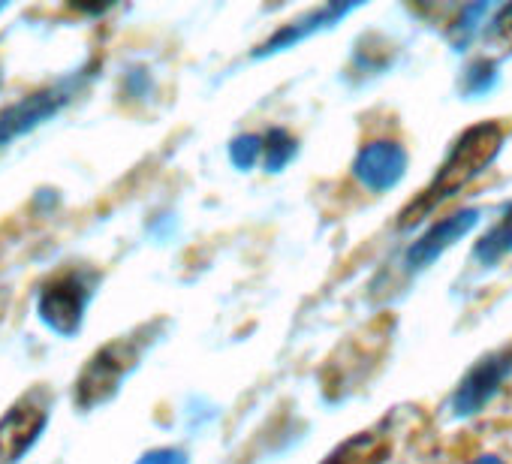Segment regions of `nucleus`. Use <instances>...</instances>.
Segmentation results:
<instances>
[{"instance_id": "7ed1b4c3", "label": "nucleus", "mask_w": 512, "mask_h": 464, "mask_svg": "<svg viewBox=\"0 0 512 464\" xmlns=\"http://www.w3.org/2000/svg\"><path fill=\"white\" fill-rule=\"evenodd\" d=\"M46 416H49V395L31 392L0 419V464H13L31 449V443L40 437L46 425Z\"/></svg>"}, {"instance_id": "423d86ee", "label": "nucleus", "mask_w": 512, "mask_h": 464, "mask_svg": "<svg viewBox=\"0 0 512 464\" xmlns=\"http://www.w3.org/2000/svg\"><path fill=\"white\" fill-rule=\"evenodd\" d=\"M506 374H512V353L509 350L491 353L476 368H470L467 377L458 383L455 398H452L455 416H473V413H479L497 395V389L506 380Z\"/></svg>"}, {"instance_id": "f3484780", "label": "nucleus", "mask_w": 512, "mask_h": 464, "mask_svg": "<svg viewBox=\"0 0 512 464\" xmlns=\"http://www.w3.org/2000/svg\"><path fill=\"white\" fill-rule=\"evenodd\" d=\"M470 464H503L497 455H482V458H476V461H470Z\"/></svg>"}, {"instance_id": "9d476101", "label": "nucleus", "mask_w": 512, "mask_h": 464, "mask_svg": "<svg viewBox=\"0 0 512 464\" xmlns=\"http://www.w3.org/2000/svg\"><path fill=\"white\" fill-rule=\"evenodd\" d=\"M512 251V217H506L503 223H497L488 236L476 245V260L491 266L497 263L500 257H506Z\"/></svg>"}, {"instance_id": "9b49d317", "label": "nucleus", "mask_w": 512, "mask_h": 464, "mask_svg": "<svg viewBox=\"0 0 512 464\" xmlns=\"http://www.w3.org/2000/svg\"><path fill=\"white\" fill-rule=\"evenodd\" d=\"M263 145H266V169L269 172H281L290 160H293V154H296V142H293V136L287 133V130H281V127H275V130H269V136L263 139Z\"/></svg>"}, {"instance_id": "2eb2a0df", "label": "nucleus", "mask_w": 512, "mask_h": 464, "mask_svg": "<svg viewBox=\"0 0 512 464\" xmlns=\"http://www.w3.org/2000/svg\"><path fill=\"white\" fill-rule=\"evenodd\" d=\"M485 37H488L491 46H500L503 52H512V7H503L497 13V19L491 22Z\"/></svg>"}, {"instance_id": "0eeeda50", "label": "nucleus", "mask_w": 512, "mask_h": 464, "mask_svg": "<svg viewBox=\"0 0 512 464\" xmlns=\"http://www.w3.org/2000/svg\"><path fill=\"white\" fill-rule=\"evenodd\" d=\"M404 169H407V151L398 142H386V139L365 145L353 160L356 181L374 193L395 187L404 178Z\"/></svg>"}, {"instance_id": "6e6552de", "label": "nucleus", "mask_w": 512, "mask_h": 464, "mask_svg": "<svg viewBox=\"0 0 512 464\" xmlns=\"http://www.w3.org/2000/svg\"><path fill=\"white\" fill-rule=\"evenodd\" d=\"M476 223H479V211H476V208H464V211H458V214H452V217L434 223V226L425 232V236L407 251L404 266H407L410 272H413V269H425V266L434 263L446 248H452L455 242H461Z\"/></svg>"}, {"instance_id": "dca6fc26", "label": "nucleus", "mask_w": 512, "mask_h": 464, "mask_svg": "<svg viewBox=\"0 0 512 464\" xmlns=\"http://www.w3.org/2000/svg\"><path fill=\"white\" fill-rule=\"evenodd\" d=\"M139 464H187V455L178 449H154L139 458Z\"/></svg>"}, {"instance_id": "f257e3e1", "label": "nucleus", "mask_w": 512, "mask_h": 464, "mask_svg": "<svg viewBox=\"0 0 512 464\" xmlns=\"http://www.w3.org/2000/svg\"><path fill=\"white\" fill-rule=\"evenodd\" d=\"M500 145H503V127H500V124H476V127H470V130L455 142V148L449 151L446 163L440 166V172L434 175V181L425 187L422 199L404 211V220H401V223L419 220L425 211H431V208L440 205L443 199H449V196H455L458 190H464V187H467L476 175H482V169L497 157Z\"/></svg>"}, {"instance_id": "20e7f679", "label": "nucleus", "mask_w": 512, "mask_h": 464, "mask_svg": "<svg viewBox=\"0 0 512 464\" xmlns=\"http://www.w3.org/2000/svg\"><path fill=\"white\" fill-rule=\"evenodd\" d=\"M82 79H85V76H73V79H67V82H58V85H52V88H43V91L25 97L22 103H16V106H10V109L0 112V145L10 142V139H16V136H22V133H28L31 127L43 124L46 118H52V115L79 91Z\"/></svg>"}, {"instance_id": "f8f14e48", "label": "nucleus", "mask_w": 512, "mask_h": 464, "mask_svg": "<svg viewBox=\"0 0 512 464\" xmlns=\"http://www.w3.org/2000/svg\"><path fill=\"white\" fill-rule=\"evenodd\" d=\"M497 82V73H494V64L488 61H479V64H470L467 73H464V94L470 97H479V94H488Z\"/></svg>"}, {"instance_id": "39448f33", "label": "nucleus", "mask_w": 512, "mask_h": 464, "mask_svg": "<svg viewBox=\"0 0 512 464\" xmlns=\"http://www.w3.org/2000/svg\"><path fill=\"white\" fill-rule=\"evenodd\" d=\"M91 290L85 284L82 275L70 272V275H58L55 281H49L40 293V317L49 329H55L58 335H73L82 323V311L88 302Z\"/></svg>"}, {"instance_id": "4468645a", "label": "nucleus", "mask_w": 512, "mask_h": 464, "mask_svg": "<svg viewBox=\"0 0 512 464\" xmlns=\"http://www.w3.org/2000/svg\"><path fill=\"white\" fill-rule=\"evenodd\" d=\"M485 13H488V4H473V7L461 10L458 25H455V31H452V40H455L458 49L467 46V40L479 31V22L485 19Z\"/></svg>"}, {"instance_id": "ddd939ff", "label": "nucleus", "mask_w": 512, "mask_h": 464, "mask_svg": "<svg viewBox=\"0 0 512 464\" xmlns=\"http://www.w3.org/2000/svg\"><path fill=\"white\" fill-rule=\"evenodd\" d=\"M263 151H266L263 139H260V136H253V133H247V136H238V139L232 142L229 157H232V163H235L238 169H250L256 160H260Z\"/></svg>"}, {"instance_id": "f03ea898", "label": "nucleus", "mask_w": 512, "mask_h": 464, "mask_svg": "<svg viewBox=\"0 0 512 464\" xmlns=\"http://www.w3.org/2000/svg\"><path fill=\"white\" fill-rule=\"evenodd\" d=\"M136 356H139V350H136V344L130 338L103 347L88 362V368L82 371V377L76 383V401H79V407H94V404L106 401L118 389L121 377L136 365Z\"/></svg>"}, {"instance_id": "1a4fd4ad", "label": "nucleus", "mask_w": 512, "mask_h": 464, "mask_svg": "<svg viewBox=\"0 0 512 464\" xmlns=\"http://www.w3.org/2000/svg\"><path fill=\"white\" fill-rule=\"evenodd\" d=\"M350 10H356V7H341V4H332V7H323V10H314V13H308L305 19H299V22H290L287 28H281L272 40H266L260 49L253 52V58H266V55H278V52H284V49H293L296 43H302V40H308L311 34H317V31H323V28H332L335 22H341Z\"/></svg>"}]
</instances>
